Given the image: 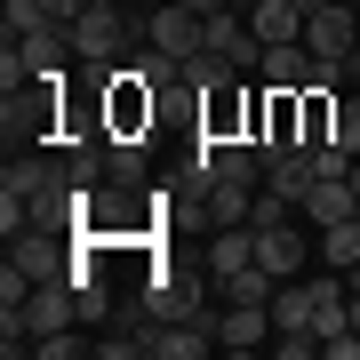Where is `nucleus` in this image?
I'll return each instance as SVG.
<instances>
[{
    "mask_svg": "<svg viewBox=\"0 0 360 360\" xmlns=\"http://www.w3.org/2000/svg\"><path fill=\"white\" fill-rule=\"evenodd\" d=\"M345 281H352V288H360V264H352V272H345Z\"/></svg>",
    "mask_w": 360,
    "mask_h": 360,
    "instance_id": "nucleus-26",
    "label": "nucleus"
},
{
    "mask_svg": "<svg viewBox=\"0 0 360 360\" xmlns=\"http://www.w3.org/2000/svg\"><path fill=\"white\" fill-rule=\"evenodd\" d=\"M352 8H360V0H352Z\"/></svg>",
    "mask_w": 360,
    "mask_h": 360,
    "instance_id": "nucleus-29",
    "label": "nucleus"
},
{
    "mask_svg": "<svg viewBox=\"0 0 360 360\" xmlns=\"http://www.w3.org/2000/svg\"><path fill=\"white\" fill-rule=\"evenodd\" d=\"M89 8H120V0H89Z\"/></svg>",
    "mask_w": 360,
    "mask_h": 360,
    "instance_id": "nucleus-25",
    "label": "nucleus"
},
{
    "mask_svg": "<svg viewBox=\"0 0 360 360\" xmlns=\"http://www.w3.org/2000/svg\"><path fill=\"white\" fill-rule=\"evenodd\" d=\"M272 345V304H224L217 312V352H257Z\"/></svg>",
    "mask_w": 360,
    "mask_h": 360,
    "instance_id": "nucleus-8",
    "label": "nucleus"
},
{
    "mask_svg": "<svg viewBox=\"0 0 360 360\" xmlns=\"http://www.w3.org/2000/svg\"><path fill=\"white\" fill-rule=\"evenodd\" d=\"M296 8H304V16H312V8H328V0H296Z\"/></svg>",
    "mask_w": 360,
    "mask_h": 360,
    "instance_id": "nucleus-23",
    "label": "nucleus"
},
{
    "mask_svg": "<svg viewBox=\"0 0 360 360\" xmlns=\"http://www.w3.org/2000/svg\"><path fill=\"white\" fill-rule=\"evenodd\" d=\"M144 49L200 56V49H208V16H193L184 0H153V8H144Z\"/></svg>",
    "mask_w": 360,
    "mask_h": 360,
    "instance_id": "nucleus-3",
    "label": "nucleus"
},
{
    "mask_svg": "<svg viewBox=\"0 0 360 360\" xmlns=\"http://www.w3.org/2000/svg\"><path fill=\"white\" fill-rule=\"evenodd\" d=\"M0 25H8V40H25V32L49 25V8H40V0H8V16H0Z\"/></svg>",
    "mask_w": 360,
    "mask_h": 360,
    "instance_id": "nucleus-19",
    "label": "nucleus"
},
{
    "mask_svg": "<svg viewBox=\"0 0 360 360\" xmlns=\"http://www.w3.org/2000/svg\"><path fill=\"white\" fill-rule=\"evenodd\" d=\"M144 8H153V0H144Z\"/></svg>",
    "mask_w": 360,
    "mask_h": 360,
    "instance_id": "nucleus-28",
    "label": "nucleus"
},
{
    "mask_svg": "<svg viewBox=\"0 0 360 360\" xmlns=\"http://www.w3.org/2000/svg\"><path fill=\"white\" fill-rule=\"evenodd\" d=\"M40 8H49V25H72V16L89 8V0H40Z\"/></svg>",
    "mask_w": 360,
    "mask_h": 360,
    "instance_id": "nucleus-21",
    "label": "nucleus"
},
{
    "mask_svg": "<svg viewBox=\"0 0 360 360\" xmlns=\"http://www.w3.org/2000/svg\"><path fill=\"white\" fill-rule=\"evenodd\" d=\"M304 49L321 56V65H352V56H360V8H352V0L312 8L304 16Z\"/></svg>",
    "mask_w": 360,
    "mask_h": 360,
    "instance_id": "nucleus-2",
    "label": "nucleus"
},
{
    "mask_svg": "<svg viewBox=\"0 0 360 360\" xmlns=\"http://www.w3.org/2000/svg\"><path fill=\"white\" fill-rule=\"evenodd\" d=\"M248 25L264 49H281V40H304V8L296 0H248Z\"/></svg>",
    "mask_w": 360,
    "mask_h": 360,
    "instance_id": "nucleus-12",
    "label": "nucleus"
},
{
    "mask_svg": "<svg viewBox=\"0 0 360 360\" xmlns=\"http://www.w3.org/2000/svg\"><path fill=\"white\" fill-rule=\"evenodd\" d=\"M336 136V89H304V144Z\"/></svg>",
    "mask_w": 360,
    "mask_h": 360,
    "instance_id": "nucleus-17",
    "label": "nucleus"
},
{
    "mask_svg": "<svg viewBox=\"0 0 360 360\" xmlns=\"http://www.w3.org/2000/svg\"><path fill=\"white\" fill-rule=\"evenodd\" d=\"M257 264L272 272V281L304 272V264H312V240H304V224H296V217H281V224H257Z\"/></svg>",
    "mask_w": 360,
    "mask_h": 360,
    "instance_id": "nucleus-6",
    "label": "nucleus"
},
{
    "mask_svg": "<svg viewBox=\"0 0 360 360\" xmlns=\"http://www.w3.org/2000/svg\"><path fill=\"white\" fill-rule=\"evenodd\" d=\"M144 176H153L144 136H104V184H129V193H144Z\"/></svg>",
    "mask_w": 360,
    "mask_h": 360,
    "instance_id": "nucleus-11",
    "label": "nucleus"
},
{
    "mask_svg": "<svg viewBox=\"0 0 360 360\" xmlns=\"http://www.w3.org/2000/svg\"><path fill=\"white\" fill-rule=\"evenodd\" d=\"M272 288H281V281H272L264 264H240V272H224V281H217L224 304H272Z\"/></svg>",
    "mask_w": 360,
    "mask_h": 360,
    "instance_id": "nucleus-16",
    "label": "nucleus"
},
{
    "mask_svg": "<svg viewBox=\"0 0 360 360\" xmlns=\"http://www.w3.org/2000/svg\"><path fill=\"white\" fill-rule=\"evenodd\" d=\"M328 144L360 153V96H336V136H328Z\"/></svg>",
    "mask_w": 360,
    "mask_h": 360,
    "instance_id": "nucleus-20",
    "label": "nucleus"
},
{
    "mask_svg": "<svg viewBox=\"0 0 360 360\" xmlns=\"http://www.w3.org/2000/svg\"><path fill=\"white\" fill-rule=\"evenodd\" d=\"M312 257H321L328 272H352V264H360V208H352V217H336V224H321Z\"/></svg>",
    "mask_w": 360,
    "mask_h": 360,
    "instance_id": "nucleus-13",
    "label": "nucleus"
},
{
    "mask_svg": "<svg viewBox=\"0 0 360 360\" xmlns=\"http://www.w3.org/2000/svg\"><path fill=\"white\" fill-rule=\"evenodd\" d=\"M120 49H129V16L120 8H80L72 16V56L80 65H112Z\"/></svg>",
    "mask_w": 360,
    "mask_h": 360,
    "instance_id": "nucleus-4",
    "label": "nucleus"
},
{
    "mask_svg": "<svg viewBox=\"0 0 360 360\" xmlns=\"http://www.w3.org/2000/svg\"><path fill=\"white\" fill-rule=\"evenodd\" d=\"M352 208H360V200H352V184H345V176H312V193L296 200V217H312V224H336V217H352Z\"/></svg>",
    "mask_w": 360,
    "mask_h": 360,
    "instance_id": "nucleus-14",
    "label": "nucleus"
},
{
    "mask_svg": "<svg viewBox=\"0 0 360 360\" xmlns=\"http://www.w3.org/2000/svg\"><path fill=\"white\" fill-rule=\"evenodd\" d=\"M264 89H288V96H304L312 89V72H321V56L304 49V40H281V49H264Z\"/></svg>",
    "mask_w": 360,
    "mask_h": 360,
    "instance_id": "nucleus-9",
    "label": "nucleus"
},
{
    "mask_svg": "<svg viewBox=\"0 0 360 360\" xmlns=\"http://www.w3.org/2000/svg\"><path fill=\"white\" fill-rule=\"evenodd\" d=\"M208 56H224L232 72H257L264 65V40H257V25H248V8H217L208 16Z\"/></svg>",
    "mask_w": 360,
    "mask_h": 360,
    "instance_id": "nucleus-5",
    "label": "nucleus"
},
{
    "mask_svg": "<svg viewBox=\"0 0 360 360\" xmlns=\"http://www.w3.org/2000/svg\"><path fill=\"white\" fill-rule=\"evenodd\" d=\"M208 264H176V272H160V281H144V312L153 321H193V312H208Z\"/></svg>",
    "mask_w": 360,
    "mask_h": 360,
    "instance_id": "nucleus-1",
    "label": "nucleus"
},
{
    "mask_svg": "<svg viewBox=\"0 0 360 360\" xmlns=\"http://www.w3.org/2000/svg\"><path fill=\"white\" fill-rule=\"evenodd\" d=\"M200 224H208V232L257 224V184H208V193H200Z\"/></svg>",
    "mask_w": 360,
    "mask_h": 360,
    "instance_id": "nucleus-10",
    "label": "nucleus"
},
{
    "mask_svg": "<svg viewBox=\"0 0 360 360\" xmlns=\"http://www.w3.org/2000/svg\"><path fill=\"white\" fill-rule=\"evenodd\" d=\"M288 328H312V281H281L272 288V336Z\"/></svg>",
    "mask_w": 360,
    "mask_h": 360,
    "instance_id": "nucleus-15",
    "label": "nucleus"
},
{
    "mask_svg": "<svg viewBox=\"0 0 360 360\" xmlns=\"http://www.w3.org/2000/svg\"><path fill=\"white\" fill-rule=\"evenodd\" d=\"M217 345V312H193V321H153V352L144 360H208Z\"/></svg>",
    "mask_w": 360,
    "mask_h": 360,
    "instance_id": "nucleus-7",
    "label": "nucleus"
},
{
    "mask_svg": "<svg viewBox=\"0 0 360 360\" xmlns=\"http://www.w3.org/2000/svg\"><path fill=\"white\" fill-rule=\"evenodd\" d=\"M352 72H360V56H352Z\"/></svg>",
    "mask_w": 360,
    "mask_h": 360,
    "instance_id": "nucleus-27",
    "label": "nucleus"
},
{
    "mask_svg": "<svg viewBox=\"0 0 360 360\" xmlns=\"http://www.w3.org/2000/svg\"><path fill=\"white\" fill-rule=\"evenodd\" d=\"M89 345H96V336H80V328H56V336H40L32 352H40V360H80Z\"/></svg>",
    "mask_w": 360,
    "mask_h": 360,
    "instance_id": "nucleus-18",
    "label": "nucleus"
},
{
    "mask_svg": "<svg viewBox=\"0 0 360 360\" xmlns=\"http://www.w3.org/2000/svg\"><path fill=\"white\" fill-rule=\"evenodd\" d=\"M352 328H360V288H352Z\"/></svg>",
    "mask_w": 360,
    "mask_h": 360,
    "instance_id": "nucleus-24",
    "label": "nucleus"
},
{
    "mask_svg": "<svg viewBox=\"0 0 360 360\" xmlns=\"http://www.w3.org/2000/svg\"><path fill=\"white\" fill-rule=\"evenodd\" d=\"M184 8H193V16H217V8H232V0H184Z\"/></svg>",
    "mask_w": 360,
    "mask_h": 360,
    "instance_id": "nucleus-22",
    "label": "nucleus"
}]
</instances>
